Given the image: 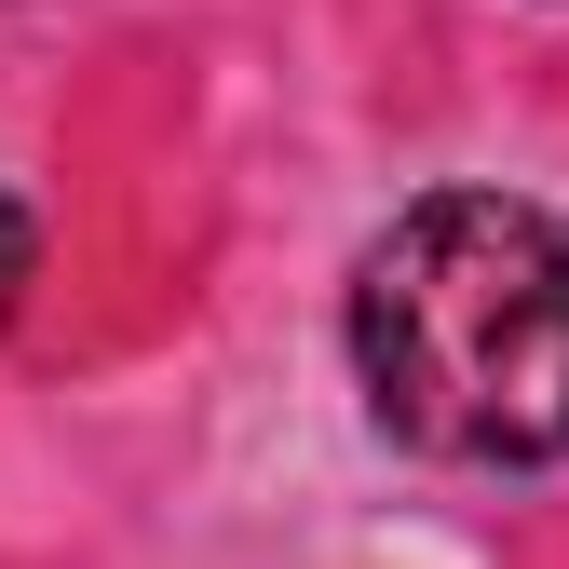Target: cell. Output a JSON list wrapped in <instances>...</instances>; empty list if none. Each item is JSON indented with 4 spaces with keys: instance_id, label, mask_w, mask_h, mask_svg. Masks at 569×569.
I'll use <instances>...</instances> for the list:
<instances>
[{
    "instance_id": "cell-1",
    "label": "cell",
    "mask_w": 569,
    "mask_h": 569,
    "mask_svg": "<svg viewBox=\"0 0 569 569\" xmlns=\"http://www.w3.org/2000/svg\"><path fill=\"white\" fill-rule=\"evenodd\" d=\"M352 380L420 461H569V203L420 190L352 258Z\"/></svg>"
},
{
    "instance_id": "cell-2",
    "label": "cell",
    "mask_w": 569,
    "mask_h": 569,
    "mask_svg": "<svg viewBox=\"0 0 569 569\" xmlns=\"http://www.w3.org/2000/svg\"><path fill=\"white\" fill-rule=\"evenodd\" d=\"M28 284H41V218L0 190V326H14V299H28Z\"/></svg>"
}]
</instances>
